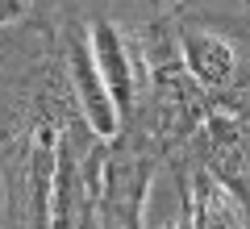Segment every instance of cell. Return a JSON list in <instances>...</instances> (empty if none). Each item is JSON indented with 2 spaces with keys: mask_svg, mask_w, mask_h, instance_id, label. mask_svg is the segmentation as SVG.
<instances>
[{
  "mask_svg": "<svg viewBox=\"0 0 250 229\" xmlns=\"http://www.w3.org/2000/svg\"><path fill=\"white\" fill-rule=\"evenodd\" d=\"M88 46H92V59H96L100 75H104L108 92H113L117 108L129 113L134 108V88H138V75H134V59H129V46H125L121 29L108 25V21H96L88 34Z\"/></svg>",
  "mask_w": 250,
  "mask_h": 229,
  "instance_id": "3",
  "label": "cell"
},
{
  "mask_svg": "<svg viewBox=\"0 0 250 229\" xmlns=\"http://www.w3.org/2000/svg\"><path fill=\"white\" fill-rule=\"evenodd\" d=\"M29 13V0H0V25H17Z\"/></svg>",
  "mask_w": 250,
  "mask_h": 229,
  "instance_id": "5",
  "label": "cell"
},
{
  "mask_svg": "<svg viewBox=\"0 0 250 229\" xmlns=\"http://www.w3.org/2000/svg\"><path fill=\"white\" fill-rule=\"evenodd\" d=\"M246 9H250V0H246Z\"/></svg>",
  "mask_w": 250,
  "mask_h": 229,
  "instance_id": "6",
  "label": "cell"
},
{
  "mask_svg": "<svg viewBox=\"0 0 250 229\" xmlns=\"http://www.w3.org/2000/svg\"><path fill=\"white\" fill-rule=\"evenodd\" d=\"M67 71H71V88H75V100H80V113L88 121V129L100 142H113L117 129H121V108H117L104 75H100L96 59H92L88 38H71V46H67Z\"/></svg>",
  "mask_w": 250,
  "mask_h": 229,
  "instance_id": "1",
  "label": "cell"
},
{
  "mask_svg": "<svg viewBox=\"0 0 250 229\" xmlns=\"http://www.w3.org/2000/svg\"><path fill=\"white\" fill-rule=\"evenodd\" d=\"M192 196H196L192 200V229H246V217H242L238 200L217 179L200 175Z\"/></svg>",
  "mask_w": 250,
  "mask_h": 229,
  "instance_id": "4",
  "label": "cell"
},
{
  "mask_svg": "<svg viewBox=\"0 0 250 229\" xmlns=\"http://www.w3.org/2000/svg\"><path fill=\"white\" fill-rule=\"evenodd\" d=\"M179 54H184L188 80L196 83L200 92H221L238 75V50H233V42L225 34H213V29L188 25L179 34Z\"/></svg>",
  "mask_w": 250,
  "mask_h": 229,
  "instance_id": "2",
  "label": "cell"
}]
</instances>
